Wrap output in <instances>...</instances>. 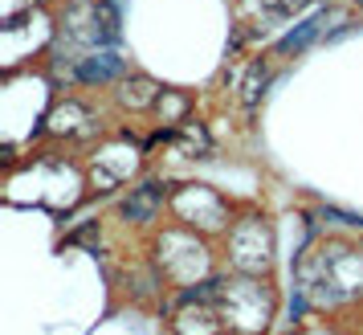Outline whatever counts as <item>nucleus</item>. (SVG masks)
<instances>
[{
	"instance_id": "nucleus-8",
	"label": "nucleus",
	"mask_w": 363,
	"mask_h": 335,
	"mask_svg": "<svg viewBox=\"0 0 363 335\" xmlns=\"http://www.w3.org/2000/svg\"><path fill=\"white\" fill-rule=\"evenodd\" d=\"M359 253H363V241H359Z\"/></svg>"
},
{
	"instance_id": "nucleus-2",
	"label": "nucleus",
	"mask_w": 363,
	"mask_h": 335,
	"mask_svg": "<svg viewBox=\"0 0 363 335\" xmlns=\"http://www.w3.org/2000/svg\"><path fill=\"white\" fill-rule=\"evenodd\" d=\"M155 209H160V188L143 185L139 192H131V201L123 204V217L135 221V225H147V221L155 217Z\"/></svg>"
},
{
	"instance_id": "nucleus-1",
	"label": "nucleus",
	"mask_w": 363,
	"mask_h": 335,
	"mask_svg": "<svg viewBox=\"0 0 363 335\" xmlns=\"http://www.w3.org/2000/svg\"><path fill=\"white\" fill-rule=\"evenodd\" d=\"M123 74V57L118 53H90V57H78V78L82 82H111Z\"/></svg>"
},
{
	"instance_id": "nucleus-6",
	"label": "nucleus",
	"mask_w": 363,
	"mask_h": 335,
	"mask_svg": "<svg viewBox=\"0 0 363 335\" xmlns=\"http://www.w3.org/2000/svg\"><path fill=\"white\" fill-rule=\"evenodd\" d=\"M269 9H278V13H290V9H302L306 0H265Z\"/></svg>"
},
{
	"instance_id": "nucleus-7",
	"label": "nucleus",
	"mask_w": 363,
	"mask_h": 335,
	"mask_svg": "<svg viewBox=\"0 0 363 335\" xmlns=\"http://www.w3.org/2000/svg\"><path fill=\"white\" fill-rule=\"evenodd\" d=\"M160 106H167L172 115H180V111H184V99H180V94H167V99H160Z\"/></svg>"
},
{
	"instance_id": "nucleus-3",
	"label": "nucleus",
	"mask_w": 363,
	"mask_h": 335,
	"mask_svg": "<svg viewBox=\"0 0 363 335\" xmlns=\"http://www.w3.org/2000/svg\"><path fill=\"white\" fill-rule=\"evenodd\" d=\"M327 25V17H318V21H306V25H298L290 37H281L278 41V53H298V50H306L314 37H318V29Z\"/></svg>"
},
{
	"instance_id": "nucleus-5",
	"label": "nucleus",
	"mask_w": 363,
	"mask_h": 335,
	"mask_svg": "<svg viewBox=\"0 0 363 335\" xmlns=\"http://www.w3.org/2000/svg\"><path fill=\"white\" fill-rule=\"evenodd\" d=\"M269 82V66L265 62H253L249 66V74H245V82H241V102L245 106H253V102L262 99V86Z\"/></svg>"
},
{
	"instance_id": "nucleus-4",
	"label": "nucleus",
	"mask_w": 363,
	"mask_h": 335,
	"mask_svg": "<svg viewBox=\"0 0 363 335\" xmlns=\"http://www.w3.org/2000/svg\"><path fill=\"white\" fill-rule=\"evenodd\" d=\"M155 90H160V86L151 82V78H131V82L123 86V102H127V106H151V102H160Z\"/></svg>"
}]
</instances>
